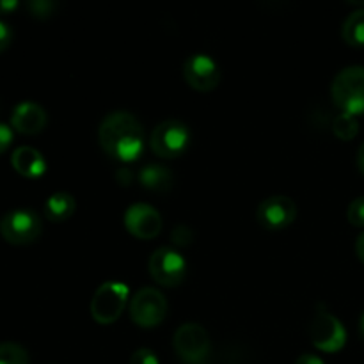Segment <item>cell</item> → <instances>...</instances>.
<instances>
[{
    "label": "cell",
    "mask_w": 364,
    "mask_h": 364,
    "mask_svg": "<svg viewBox=\"0 0 364 364\" xmlns=\"http://www.w3.org/2000/svg\"><path fill=\"white\" fill-rule=\"evenodd\" d=\"M309 336H311V343L322 352H338L347 343L345 326L327 311H318L313 316Z\"/></svg>",
    "instance_id": "9c48e42d"
},
{
    "label": "cell",
    "mask_w": 364,
    "mask_h": 364,
    "mask_svg": "<svg viewBox=\"0 0 364 364\" xmlns=\"http://www.w3.org/2000/svg\"><path fill=\"white\" fill-rule=\"evenodd\" d=\"M124 228L130 231L134 237L142 240H151L162 231V215L159 210L146 203H134L124 210L123 217Z\"/></svg>",
    "instance_id": "7c38bea8"
},
{
    "label": "cell",
    "mask_w": 364,
    "mask_h": 364,
    "mask_svg": "<svg viewBox=\"0 0 364 364\" xmlns=\"http://www.w3.org/2000/svg\"><path fill=\"white\" fill-rule=\"evenodd\" d=\"M341 36L350 46H364V9L348 14L341 27Z\"/></svg>",
    "instance_id": "e0dca14e"
},
{
    "label": "cell",
    "mask_w": 364,
    "mask_h": 364,
    "mask_svg": "<svg viewBox=\"0 0 364 364\" xmlns=\"http://www.w3.org/2000/svg\"><path fill=\"white\" fill-rule=\"evenodd\" d=\"M128 295H130V290L127 284L119 283V281H107V283L100 284L91 301L92 318L102 326L116 322L121 313L124 311Z\"/></svg>",
    "instance_id": "277c9868"
},
{
    "label": "cell",
    "mask_w": 364,
    "mask_h": 364,
    "mask_svg": "<svg viewBox=\"0 0 364 364\" xmlns=\"http://www.w3.org/2000/svg\"><path fill=\"white\" fill-rule=\"evenodd\" d=\"M359 333H361V336L364 338V313L361 315V320H359Z\"/></svg>",
    "instance_id": "f546056e"
},
{
    "label": "cell",
    "mask_w": 364,
    "mask_h": 364,
    "mask_svg": "<svg viewBox=\"0 0 364 364\" xmlns=\"http://www.w3.org/2000/svg\"><path fill=\"white\" fill-rule=\"evenodd\" d=\"M191 137L187 124L178 119H166L153 128L149 146L153 153L162 159H176L187 151Z\"/></svg>",
    "instance_id": "3957f363"
},
{
    "label": "cell",
    "mask_w": 364,
    "mask_h": 364,
    "mask_svg": "<svg viewBox=\"0 0 364 364\" xmlns=\"http://www.w3.org/2000/svg\"><path fill=\"white\" fill-rule=\"evenodd\" d=\"M331 96L341 114H364V66H347L334 77Z\"/></svg>",
    "instance_id": "7a4b0ae2"
},
{
    "label": "cell",
    "mask_w": 364,
    "mask_h": 364,
    "mask_svg": "<svg viewBox=\"0 0 364 364\" xmlns=\"http://www.w3.org/2000/svg\"><path fill=\"white\" fill-rule=\"evenodd\" d=\"M130 364H160L159 355L151 350V348H137L132 354Z\"/></svg>",
    "instance_id": "7402d4cb"
},
{
    "label": "cell",
    "mask_w": 364,
    "mask_h": 364,
    "mask_svg": "<svg viewBox=\"0 0 364 364\" xmlns=\"http://www.w3.org/2000/svg\"><path fill=\"white\" fill-rule=\"evenodd\" d=\"M57 6H59V4L52 2V0H31V2L27 4V9L28 13L36 18H48L52 16L53 11L57 9Z\"/></svg>",
    "instance_id": "ffe728a7"
},
{
    "label": "cell",
    "mask_w": 364,
    "mask_h": 364,
    "mask_svg": "<svg viewBox=\"0 0 364 364\" xmlns=\"http://www.w3.org/2000/svg\"><path fill=\"white\" fill-rule=\"evenodd\" d=\"M98 141L109 156L121 162H134L144 149V130L132 112L114 110L100 123Z\"/></svg>",
    "instance_id": "6da1fadb"
},
{
    "label": "cell",
    "mask_w": 364,
    "mask_h": 364,
    "mask_svg": "<svg viewBox=\"0 0 364 364\" xmlns=\"http://www.w3.org/2000/svg\"><path fill=\"white\" fill-rule=\"evenodd\" d=\"M348 223L354 228H364V196L355 198L347 210Z\"/></svg>",
    "instance_id": "44dd1931"
},
{
    "label": "cell",
    "mask_w": 364,
    "mask_h": 364,
    "mask_svg": "<svg viewBox=\"0 0 364 364\" xmlns=\"http://www.w3.org/2000/svg\"><path fill=\"white\" fill-rule=\"evenodd\" d=\"M18 7V0H0V14H6Z\"/></svg>",
    "instance_id": "4316f807"
},
{
    "label": "cell",
    "mask_w": 364,
    "mask_h": 364,
    "mask_svg": "<svg viewBox=\"0 0 364 364\" xmlns=\"http://www.w3.org/2000/svg\"><path fill=\"white\" fill-rule=\"evenodd\" d=\"M11 41H13V28L9 23L0 20V52H4L11 45Z\"/></svg>",
    "instance_id": "cb8c5ba5"
},
{
    "label": "cell",
    "mask_w": 364,
    "mask_h": 364,
    "mask_svg": "<svg viewBox=\"0 0 364 364\" xmlns=\"http://www.w3.org/2000/svg\"><path fill=\"white\" fill-rule=\"evenodd\" d=\"M355 162H358V169L364 174V142L361 144V148L358 149V159H355Z\"/></svg>",
    "instance_id": "f1b7e54d"
},
{
    "label": "cell",
    "mask_w": 364,
    "mask_h": 364,
    "mask_svg": "<svg viewBox=\"0 0 364 364\" xmlns=\"http://www.w3.org/2000/svg\"><path fill=\"white\" fill-rule=\"evenodd\" d=\"M149 276L162 287H178L187 274V262L174 247H159L149 258Z\"/></svg>",
    "instance_id": "ba28073f"
},
{
    "label": "cell",
    "mask_w": 364,
    "mask_h": 364,
    "mask_svg": "<svg viewBox=\"0 0 364 364\" xmlns=\"http://www.w3.org/2000/svg\"><path fill=\"white\" fill-rule=\"evenodd\" d=\"M220 75L219 64L208 53H192L183 63L185 80L196 91H213L219 85Z\"/></svg>",
    "instance_id": "30bf717a"
},
{
    "label": "cell",
    "mask_w": 364,
    "mask_h": 364,
    "mask_svg": "<svg viewBox=\"0 0 364 364\" xmlns=\"http://www.w3.org/2000/svg\"><path fill=\"white\" fill-rule=\"evenodd\" d=\"M139 181L146 191L167 192L173 188L174 176L169 167L162 166V164H146L139 171Z\"/></svg>",
    "instance_id": "9a60e30c"
},
{
    "label": "cell",
    "mask_w": 364,
    "mask_h": 364,
    "mask_svg": "<svg viewBox=\"0 0 364 364\" xmlns=\"http://www.w3.org/2000/svg\"><path fill=\"white\" fill-rule=\"evenodd\" d=\"M167 315L166 295L160 290L146 287L139 290L130 301V316L139 327H156Z\"/></svg>",
    "instance_id": "52a82bcc"
},
{
    "label": "cell",
    "mask_w": 364,
    "mask_h": 364,
    "mask_svg": "<svg viewBox=\"0 0 364 364\" xmlns=\"http://www.w3.org/2000/svg\"><path fill=\"white\" fill-rule=\"evenodd\" d=\"M75 208H77V201H75L73 196L68 194V192H55L46 199L43 212H45L46 219L52 220V223H63L73 215Z\"/></svg>",
    "instance_id": "2e32d148"
},
{
    "label": "cell",
    "mask_w": 364,
    "mask_h": 364,
    "mask_svg": "<svg viewBox=\"0 0 364 364\" xmlns=\"http://www.w3.org/2000/svg\"><path fill=\"white\" fill-rule=\"evenodd\" d=\"M295 364H326L323 359H320L318 355H313V354H302L301 358L295 361Z\"/></svg>",
    "instance_id": "484cf974"
},
{
    "label": "cell",
    "mask_w": 364,
    "mask_h": 364,
    "mask_svg": "<svg viewBox=\"0 0 364 364\" xmlns=\"http://www.w3.org/2000/svg\"><path fill=\"white\" fill-rule=\"evenodd\" d=\"M333 132L341 141H352L359 132L358 119L348 114H338L333 121Z\"/></svg>",
    "instance_id": "ac0fdd59"
},
{
    "label": "cell",
    "mask_w": 364,
    "mask_h": 364,
    "mask_svg": "<svg viewBox=\"0 0 364 364\" xmlns=\"http://www.w3.org/2000/svg\"><path fill=\"white\" fill-rule=\"evenodd\" d=\"M0 364H28V354L18 343H0Z\"/></svg>",
    "instance_id": "d6986e66"
},
{
    "label": "cell",
    "mask_w": 364,
    "mask_h": 364,
    "mask_svg": "<svg viewBox=\"0 0 364 364\" xmlns=\"http://www.w3.org/2000/svg\"><path fill=\"white\" fill-rule=\"evenodd\" d=\"M14 171L25 178H39L46 171V160L41 153L31 146H20L11 156Z\"/></svg>",
    "instance_id": "5bb4252c"
},
{
    "label": "cell",
    "mask_w": 364,
    "mask_h": 364,
    "mask_svg": "<svg viewBox=\"0 0 364 364\" xmlns=\"http://www.w3.org/2000/svg\"><path fill=\"white\" fill-rule=\"evenodd\" d=\"M355 252H358L359 259L364 263V231L359 233L358 240H355Z\"/></svg>",
    "instance_id": "83f0119b"
},
{
    "label": "cell",
    "mask_w": 364,
    "mask_h": 364,
    "mask_svg": "<svg viewBox=\"0 0 364 364\" xmlns=\"http://www.w3.org/2000/svg\"><path fill=\"white\" fill-rule=\"evenodd\" d=\"M192 240V231L187 226H176L173 230V242L176 245H187Z\"/></svg>",
    "instance_id": "603a6c76"
},
{
    "label": "cell",
    "mask_w": 364,
    "mask_h": 364,
    "mask_svg": "<svg viewBox=\"0 0 364 364\" xmlns=\"http://www.w3.org/2000/svg\"><path fill=\"white\" fill-rule=\"evenodd\" d=\"M297 217V205L288 196H270L259 203L256 210V219L265 230H284Z\"/></svg>",
    "instance_id": "8fae6325"
},
{
    "label": "cell",
    "mask_w": 364,
    "mask_h": 364,
    "mask_svg": "<svg viewBox=\"0 0 364 364\" xmlns=\"http://www.w3.org/2000/svg\"><path fill=\"white\" fill-rule=\"evenodd\" d=\"M178 358L187 364H199L210 354V336L199 323L187 322L180 326L173 338Z\"/></svg>",
    "instance_id": "8992f818"
},
{
    "label": "cell",
    "mask_w": 364,
    "mask_h": 364,
    "mask_svg": "<svg viewBox=\"0 0 364 364\" xmlns=\"http://www.w3.org/2000/svg\"><path fill=\"white\" fill-rule=\"evenodd\" d=\"M46 110L34 102L18 103L11 114V124L16 132L23 135L39 134L46 127Z\"/></svg>",
    "instance_id": "4fadbf2b"
},
{
    "label": "cell",
    "mask_w": 364,
    "mask_h": 364,
    "mask_svg": "<svg viewBox=\"0 0 364 364\" xmlns=\"http://www.w3.org/2000/svg\"><path fill=\"white\" fill-rule=\"evenodd\" d=\"M41 219L32 210H11L0 219V235L14 245L32 244L41 235Z\"/></svg>",
    "instance_id": "5b68a950"
},
{
    "label": "cell",
    "mask_w": 364,
    "mask_h": 364,
    "mask_svg": "<svg viewBox=\"0 0 364 364\" xmlns=\"http://www.w3.org/2000/svg\"><path fill=\"white\" fill-rule=\"evenodd\" d=\"M11 142H13V130L6 123H0V153L6 151Z\"/></svg>",
    "instance_id": "d4e9b609"
}]
</instances>
